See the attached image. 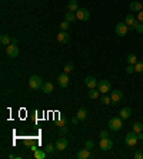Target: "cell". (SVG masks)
<instances>
[{
	"mask_svg": "<svg viewBox=\"0 0 143 159\" xmlns=\"http://www.w3.org/2000/svg\"><path fill=\"white\" fill-rule=\"evenodd\" d=\"M43 83H45L43 79H42L40 76H37V75H33V76H30V79H29V86H30V89H33V90L42 89Z\"/></svg>",
	"mask_w": 143,
	"mask_h": 159,
	"instance_id": "obj_1",
	"label": "cell"
},
{
	"mask_svg": "<svg viewBox=\"0 0 143 159\" xmlns=\"http://www.w3.org/2000/svg\"><path fill=\"white\" fill-rule=\"evenodd\" d=\"M122 126H123V122H122V118H120V116H119V118H112V119L109 120V129L113 131V132L120 131Z\"/></svg>",
	"mask_w": 143,
	"mask_h": 159,
	"instance_id": "obj_2",
	"label": "cell"
},
{
	"mask_svg": "<svg viewBox=\"0 0 143 159\" xmlns=\"http://www.w3.org/2000/svg\"><path fill=\"white\" fill-rule=\"evenodd\" d=\"M137 133L136 132H129L126 136H124V143L127 146H136V143H137Z\"/></svg>",
	"mask_w": 143,
	"mask_h": 159,
	"instance_id": "obj_3",
	"label": "cell"
},
{
	"mask_svg": "<svg viewBox=\"0 0 143 159\" xmlns=\"http://www.w3.org/2000/svg\"><path fill=\"white\" fill-rule=\"evenodd\" d=\"M110 99H112V105H117L120 100H123V92L119 90V89H115L110 92Z\"/></svg>",
	"mask_w": 143,
	"mask_h": 159,
	"instance_id": "obj_4",
	"label": "cell"
},
{
	"mask_svg": "<svg viewBox=\"0 0 143 159\" xmlns=\"http://www.w3.org/2000/svg\"><path fill=\"white\" fill-rule=\"evenodd\" d=\"M98 89H99V92L103 93V95L109 93L112 90L110 82H109V80H100V82L98 83Z\"/></svg>",
	"mask_w": 143,
	"mask_h": 159,
	"instance_id": "obj_5",
	"label": "cell"
},
{
	"mask_svg": "<svg viewBox=\"0 0 143 159\" xmlns=\"http://www.w3.org/2000/svg\"><path fill=\"white\" fill-rule=\"evenodd\" d=\"M6 53H7L9 57L13 59V57H17V56H19L20 52H19V47L16 46L14 43H10V45H7L6 46Z\"/></svg>",
	"mask_w": 143,
	"mask_h": 159,
	"instance_id": "obj_6",
	"label": "cell"
},
{
	"mask_svg": "<svg viewBox=\"0 0 143 159\" xmlns=\"http://www.w3.org/2000/svg\"><path fill=\"white\" fill-rule=\"evenodd\" d=\"M76 17H77V20H80V22H87V20L90 19V13H89V10L79 7V10L76 12Z\"/></svg>",
	"mask_w": 143,
	"mask_h": 159,
	"instance_id": "obj_7",
	"label": "cell"
},
{
	"mask_svg": "<svg viewBox=\"0 0 143 159\" xmlns=\"http://www.w3.org/2000/svg\"><path fill=\"white\" fill-rule=\"evenodd\" d=\"M129 32V26L126 25V23H117L116 25V34L117 36H126Z\"/></svg>",
	"mask_w": 143,
	"mask_h": 159,
	"instance_id": "obj_8",
	"label": "cell"
},
{
	"mask_svg": "<svg viewBox=\"0 0 143 159\" xmlns=\"http://www.w3.org/2000/svg\"><path fill=\"white\" fill-rule=\"evenodd\" d=\"M112 148H113V140L109 139V136L100 139V149L102 151H110Z\"/></svg>",
	"mask_w": 143,
	"mask_h": 159,
	"instance_id": "obj_9",
	"label": "cell"
},
{
	"mask_svg": "<svg viewBox=\"0 0 143 159\" xmlns=\"http://www.w3.org/2000/svg\"><path fill=\"white\" fill-rule=\"evenodd\" d=\"M56 39H57V42H60V43H69V42H70V36L67 34L66 30H60V32L56 34Z\"/></svg>",
	"mask_w": 143,
	"mask_h": 159,
	"instance_id": "obj_10",
	"label": "cell"
},
{
	"mask_svg": "<svg viewBox=\"0 0 143 159\" xmlns=\"http://www.w3.org/2000/svg\"><path fill=\"white\" fill-rule=\"evenodd\" d=\"M69 82H70V79H69L67 73H62V75L57 78V83L60 87H67L69 86Z\"/></svg>",
	"mask_w": 143,
	"mask_h": 159,
	"instance_id": "obj_11",
	"label": "cell"
},
{
	"mask_svg": "<svg viewBox=\"0 0 143 159\" xmlns=\"http://www.w3.org/2000/svg\"><path fill=\"white\" fill-rule=\"evenodd\" d=\"M124 23L129 26V29H133L135 30V26H136V23H137V20L135 19V16L132 13L129 14H126V19H124Z\"/></svg>",
	"mask_w": 143,
	"mask_h": 159,
	"instance_id": "obj_12",
	"label": "cell"
},
{
	"mask_svg": "<svg viewBox=\"0 0 143 159\" xmlns=\"http://www.w3.org/2000/svg\"><path fill=\"white\" fill-rule=\"evenodd\" d=\"M98 83H99V82L95 79L93 76H87V78L85 79V85L89 87V89H95V87L98 86Z\"/></svg>",
	"mask_w": 143,
	"mask_h": 159,
	"instance_id": "obj_13",
	"label": "cell"
},
{
	"mask_svg": "<svg viewBox=\"0 0 143 159\" xmlns=\"http://www.w3.org/2000/svg\"><path fill=\"white\" fill-rule=\"evenodd\" d=\"M66 148H67V139L66 138H59L56 140V149L57 151H65Z\"/></svg>",
	"mask_w": 143,
	"mask_h": 159,
	"instance_id": "obj_14",
	"label": "cell"
},
{
	"mask_svg": "<svg viewBox=\"0 0 143 159\" xmlns=\"http://www.w3.org/2000/svg\"><path fill=\"white\" fill-rule=\"evenodd\" d=\"M119 115H120V118H122L123 120L129 119L130 115H132V109H130V107H122V109H120V113H119Z\"/></svg>",
	"mask_w": 143,
	"mask_h": 159,
	"instance_id": "obj_15",
	"label": "cell"
},
{
	"mask_svg": "<svg viewBox=\"0 0 143 159\" xmlns=\"http://www.w3.org/2000/svg\"><path fill=\"white\" fill-rule=\"evenodd\" d=\"M130 10H132V12H140V10H143V3L137 1V0L132 1V3H130Z\"/></svg>",
	"mask_w": 143,
	"mask_h": 159,
	"instance_id": "obj_16",
	"label": "cell"
},
{
	"mask_svg": "<svg viewBox=\"0 0 143 159\" xmlns=\"http://www.w3.org/2000/svg\"><path fill=\"white\" fill-rule=\"evenodd\" d=\"M76 156H77V159H87V158H90V149L85 148V149L79 151Z\"/></svg>",
	"mask_w": 143,
	"mask_h": 159,
	"instance_id": "obj_17",
	"label": "cell"
},
{
	"mask_svg": "<svg viewBox=\"0 0 143 159\" xmlns=\"http://www.w3.org/2000/svg\"><path fill=\"white\" fill-rule=\"evenodd\" d=\"M67 9H69V12H77L79 10V6H77V0H70L69 3H67Z\"/></svg>",
	"mask_w": 143,
	"mask_h": 159,
	"instance_id": "obj_18",
	"label": "cell"
},
{
	"mask_svg": "<svg viewBox=\"0 0 143 159\" xmlns=\"http://www.w3.org/2000/svg\"><path fill=\"white\" fill-rule=\"evenodd\" d=\"M46 156H47V152L45 149H36L34 151V158L36 159H45Z\"/></svg>",
	"mask_w": 143,
	"mask_h": 159,
	"instance_id": "obj_19",
	"label": "cell"
},
{
	"mask_svg": "<svg viewBox=\"0 0 143 159\" xmlns=\"http://www.w3.org/2000/svg\"><path fill=\"white\" fill-rule=\"evenodd\" d=\"M76 116H77L79 120H85L86 118H87V110H86L85 107H80L77 110V115H76Z\"/></svg>",
	"mask_w": 143,
	"mask_h": 159,
	"instance_id": "obj_20",
	"label": "cell"
},
{
	"mask_svg": "<svg viewBox=\"0 0 143 159\" xmlns=\"http://www.w3.org/2000/svg\"><path fill=\"white\" fill-rule=\"evenodd\" d=\"M0 43L4 45V46H7V45L12 43V37H10L9 34H1V36H0Z\"/></svg>",
	"mask_w": 143,
	"mask_h": 159,
	"instance_id": "obj_21",
	"label": "cell"
},
{
	"mask_svg": "<svg viewBox=\"0 0 143 159\" xmlns=\"http://www.w3.org/2000/svg\"><path fill=\"white\" fill-rule=\"evenodd\" d=\"M42 90L45 93H52L53 92V85L50 82H45L43 83V86H42Z\"/></svg>",
	"mask_w": 143,
	"mask_h": 159,
	"instance_id": "obj_22",
	"label": "cell"
},
{
	"mask_svg": "<svg viewBox=\"0 0 143 159\" xmlns=\"http://www.w3.org/2000/svg\"><path fill=\"white\" fill-rule=\"evenodd\" d=\"M132 128H133V132H136V133L143 132V123L142 122H135V123L132 125Z\"/></svg>",
	"mask_w": 143,
	"mask_h": 159,
	"instance_id": "obj_23",
	"label": "cell"
},
{
	"mask_svg": "<svg viewBox=\"0 0 143 159\" xmlns=\"http://www.w3.org/2000/svg\"><path fill=\"white\" fill-rule=\"evenodd\" d=\"M126 60H127V63H129V65H136V63H137L136 54H133V53L127 54V56H126Z\"/></svg>",
	"mask_w": 143,
	"mask_h": 159,
	"instance_id": "obj_24",
	"label": "cell"
},
{
	"mask_svg": "<svg viewBox=\"0 0 143 159\" xmlns=\"http://www.w3.org/2000/svg\"><path fill=\"white\" fill-rule=\"evenodd\" d=\"M99 95H100V92H99V89H89V98L90 99H98Z\"/></svg>",
	"mask_w": 143,
	"mask_h": 159,
	"instance_id": "obj_25",
	"label": "cell"
},
{
	"mask_svg": "<svg viewBox=\"0 0 143 159\" xmlns=\"http://www.w3.org/2000/svg\"><path fill=\"white\" fill-rule=\"evenodd\" d=\"M76 19H77V17H76V13H74V12H67V13H66V20H67L69 23L74 22Z\"/></svg>",
	"mask_w": 143,
	"mask_h": 159,
	"instance_id": "obj_26",
	"label": "cell"
},
{
	"mask_svg": "<svg viewBox=\"0 0 143 159\" xmlns=\"http://www.w3.org/2000/svg\"><path fill=\"white\" fill-rule=\"evenodd\" d=\"M135 72L143 73V62H137L136 65H135Z\"/></svg>",
	"mask_w": 143,
	"mask_h": 159,
	"instance_id": "obj_27",
	"label": "cell"
},
{
	"mask_svg": "<svg viewBox=\"0 0 143 159\" xmlns=\"http://www.w3.org/2000/svg\"><path fill=\"white\" fill-rule=\"evenodd\" d=\"M100 102H102L103 105H110L112 99H110V96H106V95H104V96H102V98H100Z\"/></svg>",
	"mask_w": 143,
	"mask_h": 159,
	"instance_id": "obj_28",
	"label": "cell"
},
{
	"mask_svg": "<svg viewBox=\"0 0 143 159\" xmlns=\"http://www.w3.org/2000/svg\"><path fill=\"white\" fill-rule=\"evenodd\" d=\"M135 30H136L139 34H142L143 33V23H140V22H137L136 23V26H135Z\"/></svg>",
	"mask_w": 143,
	"mask_h": 159,
	"instance_id": "obj_29",
	"label": "cell"
},
{
	"mask_svg": "<svg viewBox=\"0 0 143 159\" xmlns=\"http://www.w3.org/2000/svg\"><path fill=\"white\" fill-rule=\"evenodd\" d=\"M54 148H56V145L53 146V145H50V143H49V145H46V146H45V151H46L47 153H53V152H54Z\"/></svg>",
	"mask_w": 143,
	"mask_h": 159,
	"instance_id": "obj_30",
	"label": "cell"
},
{
	"mask_svg": "<svg viewBox=\"0 0 143 159\" xmlns=\"http://www.w3.org/2000/svg\"><path fill=\"white\" fill-rule=\"evenodd\" d=\"M69 26H70V23H69L67 20H65V22H62V23H60V29H62V30H67Z\"/></svg>",
	"mask_w": 143,
	"mask_h": 159,
	"instance_id": "obj_31",
	"label": "cell"
},
{
	"mask_svg": "<svg viewBox=\"0 0 143 159\" xmlns=\"http://www.w3.org/2000/svg\"><path fill=\"white\" fill-rule=\"evenodd\" d=\"M63 70H65V73H67V75H69V73L73 70V65H72V63H67V65H65V69H63Z\"/></svg>",
	"mask_w": 143,
	"mask_h": 159,
	"instance_id": "obj_32",
	"label": "cell"
},
{
	"mask_svg": "<svg viewBox=\"0 0 143 159\" xmlns=\"http://www.w3.org/2000/svg\"><path fill=\"white\" fill-rule=\"evenodd\" d=\"M133 72H135V65H127V67H126V73L132 75Z\"/></svg>",
	"mask_w": 143,
	"mask_h": 159,
	"instance_id": "obj_33",
	"label": "cell"
},
{
	"mask_svg": "<svg viewBox=\"0 0 143 159\" xmlns=\"http://www.w3.org/2000/svg\"><path fill=\"white\" fill-rule=\"evenodd\" d=\"M99 136H100V138H107V136H109V132H107L106 129H102V131L99 132Z\"/></svg>",
	"mask_w": 143,
	"mask_h": 159,
	"instance_id": "obj_34",
	"label": "cell"
},
{
	"mask_svg": "<svg viewBox=\"0 0 143 159\" xmlns=\"http://www.w3.org/2000/svg\"><path fill=\"white\" fill-rule=\"evenodd\" d=\"M93 146H95V143H93V140H86L85 148H87V149H92Z\"/></svg>",
	"mask_w": 143,
	"mask_h": 159,
	"instance_id": "obj_35",
	"label": "cell"
},
{
	"mask_svg": "<svg viewBox=\"0 0 143 159\" xmlns=\"http://www.w3.org/2000/svg\"><path fill=\"white\" fill-rule=\"evenodd\" d=\"M133 158H135V159H143V153L140 152V151H137V152H135Z\"/></svg>",
	"mask_w": 143,
	"mask_h": 159,
	"instance_id": "obj_36",
	"label": "cell"
},
{
	"mask_svg": "<svg viewBox=\"0 0 143 159\" xmlns=\"http://www.w3.org/2000/svg\"><path fill=\"white\" fill-rule=\"evenodd\" d=\"M137 22H140V23H143V10H140V12H137Z\"/></svg>",
	"mask_w": 143,
	"mask_h": 159,
	"instance_id": "obj_37",
	"label": "cell"
},
{
	"mask_svg": "<svg viewBox=\"0 0 143 159\" xmlns=\"http://www.w3.org/2000/svg\"><path fill=\"white\" fill-rule=\"evenodd\" d=\"M56 125H57L59 128H60V126H65V125H66V120H63V119H59L57 122H56Z\"/></svg>",
	"mask_w": 143,
	"mask_h": 159,
	"instance_id": "obj_38",
	"label": "cell"
},
{
	"mask_svg": "<svg viewBox=\"0 0 143 159\" xmlns=\"http://www.w3.org/2000/svg\"><path fill=\"white\" fill-rule=\"evenodd\" d=\"M59 131H60V133H67V128H66V125L60 126V129H59Z\"/></svg>",
	"mask_w": 143,
	"mask_h": 159,
	"instance_id": "obj_39",
	"label": "cell"
},
{
	"mask_svg": "<svg viewBox=\"0 0 143 159\" xmlns=\"http://www.w3.org/2000/svg\"><path fill=\"white\" fill-rule=\"evenodd\" d=\"M137 139H139V140H142V139H143V133H142V132L137 133Z\"/></svg>",
	"mask_w": 143,
	"mask_h": 159,
	"instance_id": "obj_40",
	"label": "cell"
},
{
	"mask_svg": "<svg viewBox=\"0 0 143 159\" xmlns=\"http://www.w3.org/2000/svg\"><path fill=\"white\" fill-rule=\"evenodd\" d=\"M77 116H74V118H73V119H72V122H73V123H76V122H77Z\"/></svg>",
	"mask_w": 143,
	"mask_h": 159,
	"instance_id": "obj_41",
	"label": "cell"
}]
</instances>
